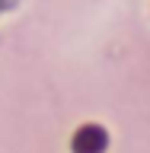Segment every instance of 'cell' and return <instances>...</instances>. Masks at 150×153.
Segmentation results:
<instances>
[{
	"mask_svg": "<svg viewBox=\"0 0 150 153\" xmlns=\"http://www.w3.org/2000/svg\"><path fill=\"white\" fill-rule=\"evenodd\" d=\"M105 150V131L96 124H86L74 134V153H102Z\"/></svg>",
	"mask_w": 150,
	"mask_h": 153,
	"instance_id": "cell-1",
	"label": "cell"
}]
</instances>
